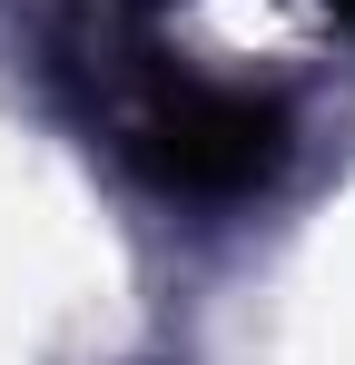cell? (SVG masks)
Here are the masks:
<instances>
[{
  "label": "cell",
  "instance_id": "obj_1",
  "mask_svg": "<svg viewBox=\"0 0 355 365\" xmlns=\"http://www.w3.org/2000/svg\"><path fill=\"white\" fill-rule=\"evenodd\" d=\"M138 168L178 197H237V187L277 178L287 119L257 89H207V79H148V99L128 109Z\"/></svg>",
  "mask_w": 355,
  "mask_h": 365
}]
</instances>
